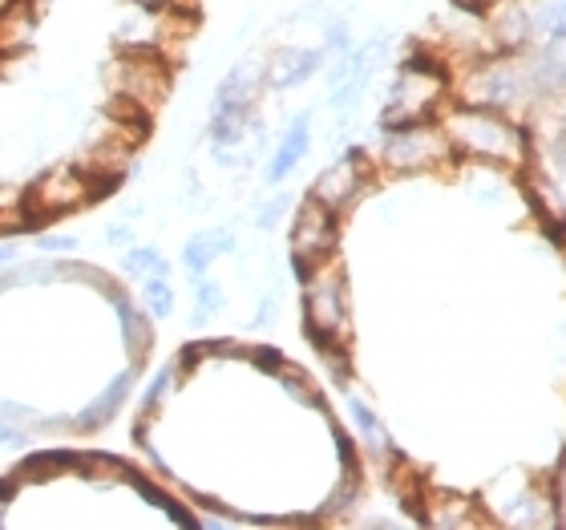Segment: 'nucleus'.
Listing matches in <instances>:
<instances>
[{
	"instance_id": "nucleus-1",
	"label": "nucleus",
	"mask_w": 566,
	"mask_h": 530,
	"mask_svg": "<svg viewBox=\"0 0 566 530\" xmlns=\"http://www.w3.org/2000/svg\"><path fill=\"white\" fill-rule=\"evenodd\" d=\"M114 187H118V178H97L82 163H57L29 183V190H24V219H29V227L53 224L61 215L85 211L90 202H97Z\"/></svg>"
},
{
	"instance_id": "nucleus-2",
	"label": "nucleus",
	"mask_w": 566,
	"mask_h": 530,
	"mask_svg": "<svg viewBox=\"0 0 566 530\" xmlns=\"http://www.w3.org/2000/svg\"><path fill=\"white\" fill-rule=\"evenodd\" d=\"M446 134L453 138V150H465L473 158L518 166L526 158V138L506 114L490 106H465L453 118H446Z\"/></svg>"
},
{
	"instance_id": "nucleus-3",
	"label": "nucleus",
	"mask_w": 566,
	"mask_h": 530,
	"mask_svg": "<svg viewBox=\"0 0 566 530\" xmlns=\"http://www.w3.org/2000/svg\"><path fill=\"white\" fill-rule=\"evenodd\" d=\"M304 329L312 344H344L353 329L348 312V280L336 263H319L304 280Z\"/></svg>"
},
{
	"instance_id": "nucleus-4",
	"label": "nucleus",
	"mask_w": 566,
	"mask_h": 530,
	"mask_svg": "<svg viewBox=\"0 0 566 530\" xmlns=\"http://www.w3.org/2000/svg\"><path fill=\"white\" fill-rule=\"evenodd\" d=\"M441 97H446V77L433 65V58H409L401 65V73L392 77L380 122H385V131L389 126H409V122H429L433 110L441 106Z\"/></svg>"
},
{
	"instance_id": "nucleus-5",
	"label": "nucleus",
	"mask_w": 566,
	"mask_h": 530,
	"mask_svg": "<svg viewBox=\"0 0 566 530\" xmlns=\"http://www.w3.org/2000/svg\"><path fill=\"white\" fill-rule=\"evenodd\" d=\"M453 154V138L446 126L429 122H409V126H389L380 142V163L397 170V175H417V170H433Z\"/></svg>"
},
{
	"instance_id": "nucleus-6",
	"label": "nucleus",
	"mask_w": 566,
	"mask_h": 530,
	"mask_svg": "<svg viewBox=\"0 0 566 530\" xmlns=\"http://www.w3.org/2000/svg\"><path fill=\"white\" fill-rule=\"evenodd\" d=\"M109 94L138 110H158L170 94V61L163 53H118L106 65Z\"/></svg>"
},
{
	"instance_id": "nucleus-7",
	"label": "nucleus",
	"mask_w": 566,
	"mask_h": 530,
	"mask_svg": "<svg viewBox=\"0 0 566 530\" xmlns=\"http://www.w3.org/2000/svg\"><path fill=\"white\" fill-rule=\"evenodd\" d=\"M336 236H340L336 211L307 195L292 219V268L300 280H307L319 263H328L336 256Z\"/></svg>"
},
{
	"instance_id": "nucleus-8",
	"label": "nucleus",
	"mask_w": 566,
	"mask_h": 530,
	"mask_svg": "<svg viewBox=\"0 0 566 530\" xmlns=\"http://www.w3.org/2000/svg\"><path fill=\"white\" fill-rule=\"evenodd\" d=\"M368 187H373V163H368V154L360 150V146H348L336 163H328L316 175L312 199H319L324 207H332V211L340 215V211H348Z\"/></svg>"
},
{
	"instance_id": "nucleus-9",
	"label": "nucleus",
	"mask_w": 566,
	"mask_h": 530,
	"mask_svg": "<svg viewBox=\"0 0 566 530\" xmlns=\"http://www.w3.org/2000/svg\"><path fill=\"white\" fill-rule=\"evenodd\" d=\"M518 94H522V73L514 70V65H506V61L478 65V70L465 77V85H461V97H465L470 106H490V110L510 106Z\"/></svg>"
},
{
	"instance_id": "nucleus-10",
	"label": "nucleus",
	"mask_w": 566,
	"mask_h": 530,
	"mask_svg": "<svg viewBox=\"0 0 566 530\" xmlns=\"http://www.w3.org/2000/svg\"><path fill=\"white\" fill-rule=\"evenodd\" d=\"M324 49H275L272 58L263 61V85L272 90H295V85L312 82L324 65Z\"/></svg>"
},
{
	"instance_id": "nucleus-11",
	"label": "nucleus",
	"mask_w": 566,
	"mask_h": 530,
	"mask_svg": "<svg viewBox=\"0 0 566 530\" xmlns=\"http://www.w3.org/2000/svg\"><path fill=\"white\" fill-rule=\"evenodd\" d=\"M114 304V312H118V324H122V341H126V353H130V365L142 368V361L150 356V344H154V329L150 320H146V312H142L138 304L130 300V292L122 288V283H109L106 292H102Z\"/></svg>"
},
{
	"instance_id": "nucleus-12",
	"label": "nucleus",
	"mask_w": 566,
	"mask_h": 530,
	"mask_svg": "<svg viewBox=\"0 0 566 530\" xmlns=\"http://www.w3.org/2000/svg\"><path fill=\"white\" fill-rule=\"evenodd\" d=\"M134 381H138V365H130L126 373H118V377L109 381L106 389L97 393V397L73 417V429H77V434H97V429H106V425L118 417L122 405H126V397H130Z\"/></svg>"
},
{
	"instance_id": "nucleus-13",
	"label": "nucleus",
	"mask_w": 566,
	"mask_h": 530,
	"mask_svg": "<svg viewBox=\"0 0 566 530\" xmlns=\"http://www.w3.org/2000/svg\"><path fill=\"white\" fill-rule=\"evenodd\" d=\"M260 90H263V61H255V58L239 61L235 70L219 82V90H214L211 110H255Z\"/></svg>"
},
{
	"instance_id": "nucleus-14",
	"label": "nucleus",
	"mask_w": 566,
	"mask_h": 530,
	"mask_svg": "<svg viewBox=\"0 0 566 530\" xmlns=\"http://www.w3.org/2000/svg\"><path fill=\"white\" fill-rule=\"evenodd\" d=\"M41 0H9L0 9V58H21L36 33Z\"/></svg>"
},
{
	"instance_id": "nucleus-15",
	"label": "nucleus",
	"mask_w": 566,
	"mask_h": 530,
	"mask_svg": "<svg viewBox=\"0 0 566 530\" xmlns=\"http://www.w3.org/2000/svg\"><path fill=\"white\" fill-rule=\"evenodd\" d=\"M307 146H312V114H300V118H292V126H287V134L280 138V146H275L272 166H268V183H283V178L292 175L295 166L304 163Z\"/></svg>"
},
{
	"instance_id": "nucleus-16",
	"label": "nucleus",
	"mask_w": 566,
	"mask_h": 530,
	"mask_svg": "<svg viewBox=\"0 0 566 530\" xmlns=\"http://www.w3.org/2000/svg\"><path fill=\"white\" fill-rule=\"evenodd\" d=\"M235 248V231L231 227H211V231H199V236L187 239V248H182V263L190 268V276H207L219 256Z\"/></svg>"
},
{
	"instance_id": "nucleus-17",
	"label": "nucleus",
	"mask_w": 566,
	"mask_h": 530,
	"mask_svg": "<svg viewBox=\"0 0 566 530\" xmlns=\"http://www.w3.org/2000/svg\"><path fill=\"white\" fill-rule=\"evenodd\" d=\"M77 470H82V454H73V449H41V454H33V458H24L17 466V482H45V478Z\"/></svg>"
},
{
	"instance_id": "nucleus-18",
	"label": "nucleus",
	"mask_w": 566,
	"mask_h": 530,
	"mask_svg": "<svg viewBox=\"0 0 566 530\" xmlns=\"http://www.w3.org/2000/svg\"><path fill=\"white\" fill-rule=\"evenodd\" d=\"M424 519L433 522V527H478V515H473V502L458 495H437L424 510Z\"/></svg>"
},
{
	"instance_id": "nucleus-19",
	"label": "nucleus",
	"mask_w": 566,
	"mask_h": 530,
	"mask_svg": "<svg viewBox=\"0 0 566 530\" xmlns=\"http://www.w3.org/2000/svg\"><path fill=\"white\" fill-rule=\"evenodd\" d=\"M122 271L130 276V280H146V276H166L170 263L158 248H130L122 256Z\"/></svg>"
},
{
	"instance_id": "nucleus-20",
	"label": "nucleus",
	"mask_w": 566,
	"mask_h": 530,
	"mask_svg": "<svg viewBox=\"0 0 566 530\" xmlns=\"http://www.w3.org/2000/svg\"><path fill=\"white\" fill-rule=\"evenodd\" d=\"M348 409H353V422H356V429H360V437L368 441V449L373 454H392L389 449V437H385V429H380V422H377V413L368 409L365 401H348Z\"/></svg>"
},
{
	"instance_id": "nucleus-21",
	"label": "nucleus",
	"mask_w": 566,
	"mask_h": 530,
	"mask_svg": "<svg viewBox=\"0 0 566 530\" xmlns=\"http://www.w3.org/2000/svg\"><path fill=\"white\" fill-rule=\"evenodd\" d=\"M223 304H227L223 288H219L214 280H207V276H199V280H195V316H190V324L202 329V324H207V320H211Z\"/></svg>"
},
{
	"instance_id": "nucleus-22",
	"label": "nucleus",
	"mask_w": 566,
	"mask_h": 530,
	"mask_svg": "<svg viewBox=\"0 0 566 530\" xmlns=\"http://www.w3.org/2000/svg\"><path fill=\"white\" fill-rule=\"evenodd\" d=\"M142 300H146V312H150V316L166 320L175 312V288H170L166 276H146V280H142Z\"/></svg>"
},
{
	"instance_id": "nucleus-23",
	"label": "nucleus",
	"mask_w": 566,
	"mask_h": 530,
	"mask_svg": "<svg viewBox=\"0 0 566 530\" xmlns=\"http://www.w3.org/2000/svg\"><path fill=\"white\" fill-rule=\"evenodd\" d=\"M175 381H178V365H166L163 373H158V377H154V385H150V393H146V397H142V422L138 425H146L154 417V413H158V401L166 397V393L175 389Z\"/></svg>"
},
{
	"instance_id": "nucleus-24",
	"label": "nucleus",
	"mask_w": 566,
	"mask_h": 530,
	"mask_svg": "<svg viewBox=\"0 0 566 530\" xmlns=\"http://www.w3.org/2000/svg\"><path fill=\"white\" fill-rule=\"evenodd\" d=\"M538 82L543 85H558V90H566V45L563 49H551V53H543L538 58Z\"/></svg>"
},
{
	"instance_id": "nucleus-25",
	"label": "nucleus",
	"mask_w": 566,
	"mask_h": 530,
	"mask_svg": "<svg viewBox=\"0 0 566 530\" xmlns=\"http://www.w3.org/2000/svg\"><path fill=\"white\" fill-rule=\"evenodd\" d=\"M287 211H292V199H287V195H275V199H268L260 207V215H255V227H260V231H272V227H280V219Z\"/></svg>"
},
{
	"instance_id": "nucleus-26",
	"label": "nucleus",
	"mask_w": 566,
	"mask_h": 530,
	"mask_svg": "<svg viewBox=\"0 0 566 530\" xmlns=\"http://www.w3.org/2000/svg\"><path fill=\"white\" fill-rule=\"evenodd\" d=\"M543 24H546V33L551 37L566 41V0H558V4H551V9L543 12Z\"/></svg>"
},
{
	"instance_id": "nucleus-27",
	"label": "nucleus",
	"mask_w": 566,
	"mask_h": 530,
	"mask_svg": "<svg viewBox=\"0 0 566 530\" xmlns=\"http://www.w3.org/2000/svg\"><path fill=\"white\" fill-rule=\"evenodd\" d=\"M275 304H280V295H263L260 300V308H255V320H251V324H255V329H268V324H272L275 320Z\"/></svg>"
},
{
	"instance_id": "nucleus-28",
	"label": "nucleus",
	"mask_w": 566,
	"mask_h": 530,
	"mask_svg": "<svg viewBox=\"0 0 566 530\" xmlns=\"http://www.w3.org/2000/svg\"><path fill=\"white\" fill-rule=\"evenodd\" d=\"M73 248H77L73 236H41V251L45 256H61V251H73Z\"/></svg>"
},
{
	"instance_id": "nucleus-29",
	"label": "nucleus",
	"mask_w": 566,
	"mask_h": 530,
	"mask_svg": "<svg viewBox=\"0 0 566 530\" xmlns=\"http://www.w3.org/2000/svg\"><path fill=\"white\" fill-rule=\"evenodd\" d=\"M251 361H255L260 368H268V373H280V368H283V356L275 353V349H255V353H251Z\"/></svg>"
},
{
	"instance_id": "nucleus-30",
	"label": "nucleus",
	"mask_w": 566,
	"mask_h": 530,
	"mask_svg": "<svg viewBox=\"0 0 566 530\" xmlns=\"http://www.w3.org/2000/svg\"><path fill=\"white\" fill-rule=\"evenodd\" d=\"M106 239L114 243V248H134V231H130V219L126 224H114L106 231Z\"/></svg>"
},
{
	"instance_id": "nucleus-31",
	"label": "nucleus",
	"mask_w": 566,
	"mask_h": 530,
	"mask_svg": "<svg viewBox=\"0 0 566 530\" xmlns=\"http://www.w3.org/2000/svg\"><path fill=\"white\" fill-rule=\"evenodd\" d=\"M17 474H9V478H0V522H4V507L12 502V495H17Z\"/></svg>"
},
{
	"instance_id": "nucleus-32",
	"label": "nucleus",
	"mask_w": 566,
	"mask_h": 530,
	"mask_svg": "<svg viewBox=\"0 0 566 530\" xmlns=\"http://www.w3.org/2000/svg\"><path fill=\"white\" fill-rule=\"evenodd\" d=\"M134 4H150V9H182L187 0H134Z\"/></svg>"
},
{
	"instance_id": "nucleus-33",
	"label": "nucleus",
	"mask_w": 566,
	"mask_h": 530,
	"mask_svg": "<svg viewBox=\"0 0 566 530\" xmlns=\"http://www.w3.org/2000/svg\"><path fill=\"white\" fill-rule=\"evenodd\" d=\"M558 163H563V170H566V134L558 138Z\"/></svg>"
}]
</instances>
